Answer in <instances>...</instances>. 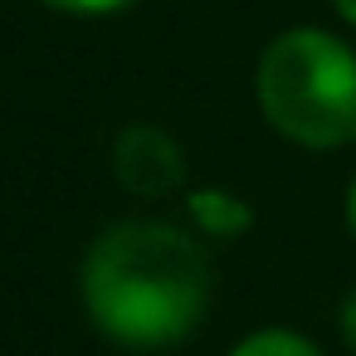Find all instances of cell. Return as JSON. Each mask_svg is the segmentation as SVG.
Listing matches in <instances>:
<instances>
[{"label": "cell", "instance_id": "cell-1", "mask_svg": "<svg viewBox=\"0 0 356 356\" xmlns=\"http://www.w3.org/2000/svg\"><path fill=\"white\" fill-rule=\"evenodd\" d=\"M79 293L103 337L122 346H171L205 317L210 254L181 225L122 220L83 254Z\"/></svg>", "mask_w": 356, "mask_h": 356}, {"label": "cell", "instance_id": "cell-2", "mask_svg": "<svg viewBox=\"0 0 356 356\" xmlns=\"http://www.w3.org/2000/svg\"><path fill=\"white\" fill-rule=\"evenodd\" d=\"M259 113L298 147H346L356 137V54L327 30H288L259 54Z\"/></svg>", "mask_w": 356, "mask_h": 356}, {"label": "cell", "instance_id": "cell-3", "mask_svg": "<svg viewBox=\"0 0 356 356\" xmlns=\"http://www.w3.org/2000/svg\"><path fill=\"white\" fill-rule=\"evenodd\" d=\"M113 176L127 195L161 200L186 181V156L171 132H161L152 122H132L113 147Z\"/></svg>", "mask_w": 356, "mask_h": 356}, {"label": "cell", "instance_id": "cell-4", "mask_svg": "<svg viewBox=\"0 0 356 356\" xmlns=\"http://www.w3.org/2000/svg\"><path fill=\"white\" fill-rule=\"evenodd\" d=\"M191 220H195V229L210 234V239H234V234H244V229L254 225L249 205H244L239 195L220 191V186H205V191L191 195Z\"/></svg>", "mask_w": 356, "mask_h": 356}, {"label": "cell", "instance_id": "cell-5", "mask_svg": "<svg viewBox=\"0 0 356 356\" xmlns=\"http://www.w3.org/2000/svg\"><path fill=\"white\" fill-rule=\"evenodd\" d=\"M229 356H322L307 337H298V332H283V327H268V332H254V337H244Z\"/></svg>", "mask_w": 356, "mask_h": 356}, {"label": "cell", "instance_id": "cell-6", "mask_svg": "<svg viewBox=\"0 0 356 356\" xmlns=\"http://www.w3.org/2000/svg\"><path fill=\"white\" fill-rule=\"evenodd\" d=\"M44 6H54V10H69V15H113V10L132 6V0H44Z\"/></svg>", "mask_w": 356, "mask_h": 356}, {"label": "cell", "instance_id": "cell-7", "mask_svg": "<svg viewBox=\"0 0 356 356\" xmlns=\"http://www.w3.org/2000/svg\"><path fill=\"white\" fill-rule=\"evenodd\" d=\"M341 337H346V341L356 346V293H351V298L341 302Z\"/></svg>", "mask_w": 356, "mask_h": 356}, {"label": "cell", "instance_id": "cell-8", "mask_svg": "<svg viewBox=\"0 0 356 356\" xmlns=\"http://www.w3.org/2000/svg\"><path fill=\"white\" fill-rule=\"evenodd\" d=\"M346 225H351V234H356V181H351V191H346Z\"/></svg>", "mask_w": 356, "mask_h": 356}, {"label": "cell", "instance_id": "cell-9", "mask_svg": "<svg viewBox=\"0 0 356 356\" xmlns=\"http://www.w3.org/2000/svg\"><path fill=\"white\" fill-rule=\"evenodd\" d=\"M332 6H337V15H341V20H351V25H356V0H332Z\"/></svg>", "mask_w": 356, "mask_h": 356}]
</instances>
